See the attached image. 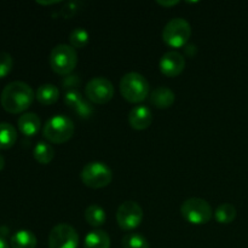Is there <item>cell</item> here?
Wrapping results in <instances>:
<instances>
[{
	"label": "cell",
	"instance_id": "603a6c76",
	"mask_svg": "<svg viewBox=\"0 0 248 248\" xmlns=\"http://www.w3.org/2000/svg\"><path fill=\"white\" fill-rule=\"evenodd\" d=\"M90 35L86 29L84 28H75L69 35V41L72 44V47L82 48L89 44Z\"/></svg>",
	"mask_w": 248,
	"mask_h": 248
},
{
	"label": "cell",
	"instance_id": "9a60e30c",
	"mask_svg": "<svg viewBox=\"0 0 248 248\" xmlns=\"http://www.w3.org/2000/svg\"><path fill=\"white\" fill-rule=\"evenodd\" d=\"M36 236L31 230H18L15 232L10 240L11 248H35Z\"/></svg>",
	"mask_w": 248,
	"mask_h": 248
},
{
	"label": "cell",
	"instance_id": "52a82bcc",
	"mask_svg": "<svg viewBox=\"0 0 248 248\" xmlns=\"http://www.w3.org/2000/svg\"><path fill=\"white\" fill-rule=\"evenodd\" d=\"M81 182L91 189H101L109 186L113 181V172L104 162L93 161L85 165L82 169Z\"/></svg>",
	"mask_w": 248,
	"mask_h": 248
},
{
	"label": "cell",
	"instance_id": "ba28073f",
	"mask_svg": "<svg viewBox=\"0 0 248 248\" xmlns=\"http://www.w3.org/2000/svg\"><path fill=\"white\" fill-rule=\"evenodd\" d=\"M143 220V210L136 201H125L116 212V222L123 230L130 232L140 225Z\"/></svg>",
	"mask_w": 248,
	"mask_h": 248
},
{
	"label": "cell",
	"instance_id": "d6986e66",
	"mask_svg": "<svg viewBox=\"0 0 248 248\" xmlns=\"http://www.w3.org/2000/svg\"><path fill=\"white\" fill-rule=\"evenodd\" d=\"M34 159L41 165H47L55 157V149L47 142H38L33 150Z\"/></svg>",
	"mask_w": 248,
	"mask_h": 248
},
{
	"label": "cell",
	"instance_id": "7a4b0ae2",
	"mask_svg": "<svg viewBox=\"0 0 248 248\" xmlns=\"http://www.w3.org/2000/svg\"><path fill=\"white\" fill-rule=\"evenodd\" d=\"M75 126L72 119L64 115H55L48 119L43 128V136L47 142L63 144L73 137Z\"/></svg>",
	"mask_w": 248,
	"mask_h": 248
},
{
	"label": "cell",
	"instance_id": "4dcf8cb0",
	"mask_svg": "<svg viewBox=\"0 0 248 248\" xmlns=\"http://www.w3.org/2000/svg\"><path fill=\"white\" fill-rule=\"evenodd\" d=\"M0 248H10L9 245H7V242L5 241L2 237H0Z\"/></svg>",
	"mask_w": 248,
	"mask_h": 248
},
{
	"label": "cell",
	"instance_id": "f546056e",
	"mask_svg": "<svg viewBox=\"0 0 248 248\" xmlns=\"http://www.w3.org/2000/svg\"><path fill=\"white\" fill-rule=\"evenodd\" d=\"M186 53L188 56H193V53L195 55V53H196V46L195 45H188V46H186Z\"/></svg>",
	"mask_w": 248,
	"mask_h": 248
},
{
	"label": "cell",
	"instance_id": "484cf974",
	"mask_svg": "<svg viewBox=\"0 0 248 248\" xmlns=\"http://www.w3.org/2000/svg\"><path fill=\"white\" fill-rule=\"evenodd\" d=\"M74 110L81 119H89L93 114V106L90 103V101H85L84 99Z\"/></svg>",
	"mask_w": 248,
	"mask_h": 248
},
{
	"label": "cell",
	"instance_id": "4316f807",
	"mask_svg": "<svg viewBox=\"0 0 248 248\" xmlns=\"http://www.w3.org/2000/svg\"><path fill=\"white\" fill-rule=\"evenodd\" d=\"M80 84H81V80H80V78L78 77V75L74 74L67 75V77H64V79H63L62 81L63 87H64V90H67V91L77 90L78 87L80 86Z\"/></svg>",
	"mask_w": 248,
	"mask_h": 248
},
{
	"label": "cell",
	"instance_id": "8fae6325",
	"mask_svg": "<svg viewBox=\"0 0 248 248\" xmlns=\"http://www.w3.org/2000/svg\"><path fill=\"white\" fill-rule=\"evenodd\" d=\"M159 67L160 72L166 77H178L186 67V60L182 53L177 52V51H169L161 57Z\"/></svg>",
	"mask_w": 248,
	"mask_h": 248
},
{
	"label": "cell",
	"instance_id": "cb8c5ba5",
	"mask_svg": "<svg viewBox=\"0 0 248 248\" xmlns=\"http://www.w3.org/2000/svg\"><path fill=\"white\" fill-rule=\"evenodd\" d=\"M14 67V60L12 56L7 52L0 51V79L10 74Z\"/></svg>",
	"mask_w": 248,
	"mask_h": 248
},
{
	"label": "cell",
	"instance_id": "ac0fdd59",
	"mask_svg": "<svg viewBox=\"0 0 248 248\" xmlns=\"http://www.w3.org/2000/svg\"><path fill=\"white\" fill-rule=\"evenodd\" d=\"M16 140V128L9 123H0V150H6L12 148Z\"/></svg>",
	"mask_w": 248,
	"mask_h": 248
},
{
	"label": "cell",
	"instance_id": "8992f818",
	"mask_svg": "<svg viewBox=\"0 0 248 248\" xmlns=\"http://www.w3.org/2000/svg\"><path fill=\"white\" fill-rule=\"evenodd\" d=\"M181 215L190 224H206L215 215L210 203L200 198H191L184 201L181 206Z\"/></svg>",
	"mask_w": 248,
	"mask_h": 248
},
{
	"label": "cell",
	"instance_id": "9c48e42d",
	"mask_svg": "<svg viewBox=\"0 0 248 248\" xmlns=\"http://www.w3.org/2000/svg\"><path fill=\"white\" fill-rule=\"evenodd\" d=\"M86 97L94 104H106L114 96V86L110 80L103 77H97L90 80L85 87Z\"/></svg>",
	"mask_w": 248,
	"mask_h": 248
},
{
	"label": "cell",
	"instance_id": "7402d4cb",
	"mask_svg": "<svg viewBox=\"0 0 248 248\" xmlns=\"http://www.w3.org/2000/svg\"><path fill=\"white\" fill-rule=\"evenodd\" d=\"M123 248H149V242L138 232H130L123 237Z\"/></svg>",
	"mask_w": 248,
	"mask_h": 248
},
{
	"label": "cell",
	"instance_id": "ffe728a7",
	"mask_svg": "<svg viewBox=\"0 0 248 248\" xmlns=\"http://www.w3.org/2000/svg\"><path fill=\"white\" fill-rule=\"evenodd\" d=\"M85 219L92 227H102L107 220L106 211L99 205H96V203L90 205L85 210Z\"/></svg>",
	"mask_w": 248,
	"mask_h": 248
},
{
	"label": "cell",
	"instance_id": "277c9868",
	"mask_svg": "<svg viewBox=\"0 0 248 248\" xmlns=\"http://www.w3.org/2000/svg\"><path fill=\"white\" fill-rule=\"evenodd\" d=\"M78 53L74 47L65 44H60L55 46L50 53V65L53 72L58 75L72 74L73 70L77 68Z\"/></svg>",
	"mask_w": 248,
	"mask_h": 248
},
{
	"label": "cell",
	"instance_id": "44dd1931",
	"mask_svg": "<svg viewBox=\"0 0 248 248\" xmlns=\"http://www.w3.org/2000/svg\"><path fill=\"white\" fill-rule=\"evenodd\" d=\"M236 208L232 203H222L217 207V210L215 211V218L218 223L220 224H230V223L234 222V219L236 218Z\"/></svg>",
	"mask_w": 248,
	"mask_h": 248
},
{
	"label": "cell",
	"instance_id": "f1b7e54d",
	"mask_svg": "<svg viewBox=\"0 0 248 248\" xmlns=\"http://www.w3.org/2000/svg\"><path fill=\"white\" fill-rule=\"evenodd\" d=\"M178 0H171V1H157V4L159 5H161V6H165V7H167V6H174V5H177L178 4Z\"/></svg>",
	"mask_w": 248,
	"mask_h": 248
},
{
	"label": "cell",
	"instance_id": "5bb4252c",
	"mask_svg": "<svg viewBox=\"0 0 248 248\" xmlns=\"http://www.w3.org/2000/svg\"><path fill=\"white\" fill-rule=\"evenodd\" d=\"M174 92L166 86L156 87L150 93V103L159 109H167L174 103Z\"/></svg>",
	"mask_w": 248,
	"mask_h": 248
},
{
	"label": "cell",
	"instance_id": "7c38bea8",
	"mask_svg": "<svg viewBox=\"0 0 248 248\" xmlns=\"http://www.w3.org/2000/svg\"><path fill=\"white\" fill-rule=\"evenodd\" d=\"M153 123V113L148 107L137 106L131 109L128 114V124L133 130H147Z\"/></svg>",
	"mask_w": 248,
	"mask_h": 248
},
{
	"label": "cell",
	"instance_id": "5b68a950",
	"mask_svg": "<svg viewBox=\"0 0 248 248\" xmlns=\"http://www.w3.org/2000/svg\"><path fill=\"white\" fill-rule=\"evenodd\" d=\"M191 36V26L186 19L177 17L170 19L162 29V40L173 48L183 47Z\"/></svg>",
	"mask_w": 248,
	"mask_h": 248
},
{
	"label": "cell",
	"instance_id": "83f0119b",
	"mask_svg": "<svg viewBox=\"0 0 248 248\" xmlns=\"http://www.w3.org/2000/svg\"><path fill=\"white\" fill-rule=\"evenodd\" d=\"M79 2H68L65 4V6L61 10V15L64 18H69V17H73L78 11V6H79Z\"/></svg>",
	"mask_w": 248,
	"mask_h": 248
},
{
	"label": "cell",
	"instance_id": "e0dca14e",
	"mask_svg": "<svg viewBox=\"0 0 248 248\" xmlns=\"http://www.w3.org/2000/svg\"><path fill=\"white\" fill-rule=\"evenodd\" d=\"M85 248H110V237L104 230H92L86 235Z\"/></svg>",
	"mask_w": 248,
	"mask_h": 248
},
{
	"label": "cell",
	"instance_id": "3957f363",
	"mask_svg": "<svg viewBox=\"0 0 248 248\" xmlns=\"http://www.w3.org/2000/svg\"><path fill=\"white\" fill-rule=\"evenodd\" d=\"M120 92L130 103H140L149 94V82L140 73H127L120 81Z\"/></svg>",
	"mask_w": 248,
	"mask_h": 248
},
{
	"label": "cell",
	"instance_id": "1f68e13d",
	"mask_svg": "<svg viewBox=\"0 0 248 248\" xmlns=\"http://www.w3.org/2000/svg\"><path fill=\"white\" fill-rule=\"evenodd\" d=\"M4 166H5V159H4V156H2V155L0 154V171H1V170L4 169Z\"/></svg>",
	"mask_w": 248,
	"mask_h": 248
},
{
	"label": "cell",
	"instance_id": "2e32d148",
	"mask_svg": "<svg viewBox=\"0 0 248 248\" xmlns=\"http://www.w3.org/2000/svg\"><path fill=\"white\" fill-rule=\"evenodd\" d=\"M35 97L39 103L44 104V106H51V104L56 103L58 101L60 91H58L57 86H55V85L44 84L38 87Z\"/></svg>",
	"mask_w": 248,
	"mask_h": 248
},
{
	"label": "cell",
	"instance_id": "d4e9b609",
	"mask_svg": "<svg viewBox=\"0 0 248 248\" xmlns=\"http://www.w3.org/2000/svg\"><path fill=\"white\" fill-rule=\"evenodd\" d=\"M84 101L81 93L78 90H73V91H67L64 94V103L67 104L69 108L75 109L79 106L81 102Z\"/></svg>",
	"mask_w": 248,
	"mask_h": 248
},
{
	"label": "cell",
	"instance_id": "6da1fadb",
	"mask_svg": "<svg viewBox=\"0 0 248 248\" xmlns=\"http://www.w3.org/2000/svg\"><path fill=\"white\" fill-rule=\"evenodd\" d=\"M35 98L33 89L23 81H12L4 87L0 103L5 111L10 114L23 113Z\"/></svg>",
	"mask_w": 248,
	"mask_h": 248
},
{
	"label": "cell",
	"instance_id": "30bf717a",
	"mask_svg": "<svg viewBox=\"0 0 248 248\" xmlns=\"http://www.w3.org/2000/svg\"><path fill=\"white\" fill-rule=\"evenodd\" d=\"M79 235L69 224L61 223L53 227L48 235V247L50 248H78Z\"/></svg>",
	"mask_w": 248,
	"mask_h": 248
},
{
	"label": "cell",
	"instance_id": "4fadbf2b",
	"mask_svg": "<svg viewBox=\"0 0 248 248\" xmlns=\"http://www.w3.org/2000/svg\"><path fill=\"white\" fill-rule=\"evenodd\" d=\"M19 131L27 137H33L39 132L41 126L40 118L35 113H24L22 114L17 121Z\"/></svg>",
	"mask_w": 248,
	"mask_h": 248
}]
</instances>
